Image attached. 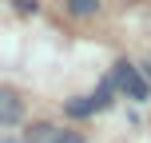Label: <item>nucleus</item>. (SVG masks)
<instances>
[{"instance_id":"f257e3e1","label":"nucleus","mask_w":151,"mask_h":143,"mask_svg":"<svg viewBox=\"0 0 151 143\" xmlns=\"http://www.w3.org/2000/svg\"><path fill=\"white\" fill-rule=\"evenodd\" d=\"M111 80H115V88H119L123 96H131V99H147V96H151L147 80L139 75L135 64H127V60H119V64H115V75H111Z\"/></svg>"},{"instance_id":"f03ea898","label":"nucleus","mask_w":151,"mask_h":143,"mask_svg":"<svg viewBox=\"0 0 151 143\" xmlns=\"http://www.w3.org/2000/svg\"><path fill=\"white\" fill-rule=\"evenodd\" d=\"M20 115H24L20 96L8 91V88H0V123H20Z\"/></svg>"},{"instance_id":"7ed1b4c3","label":"nucleus","mask_w":151,"mask_h":143,"mask_svg":"<svg viewBox=\"0 0 151 143\" xmlns=\"http://www.w3.org/2000/svg\"><path fill=\"white\" fill-rule=\"evenodd\" d=\"M28 143H83L76 131H60V127H36L28 135Z\"/></svg>"},{"instance_id":"20e7f679","label":"nucleus","mask_w":151,"mask_h":143,"mask_svg":"<svg viewBox=\"0 0 151 143\" xmlns=\"http://www.w3.org/2000/svg\"><path fill=\"white\" fill-rule=\"evenodd\" d=\"M91 111H99V107H96V96H80V99L68 103V115H91Z\"/></svg>"},{"instance_id":"39448f33","label":"nucleus","mask_w":151,"mask_h":143,"mask_svg":"<svg viewBox=\"0 0 151 143\" xmlns=\"http://www.w3.org/2000/svg\"><path fill=\"white\" fill-rule=\"evenodd\" d=\"M68 8H72L76 16H91V12L99 8V0H68Z\"/></svg>"},{"instance_id":"423d86ee","label":"nucleus","mask_w":151,"mask_h":143,"mask_svg":"<svg viewBox=\"0 0 151 143\" xmlns=\"http://www.w3.org/2000/svg\"><path fill=\"white\" fill-rule=\"evenodd\" d=\"M0 143H20V139H0Z\"/></svg>"}]
</instances>
